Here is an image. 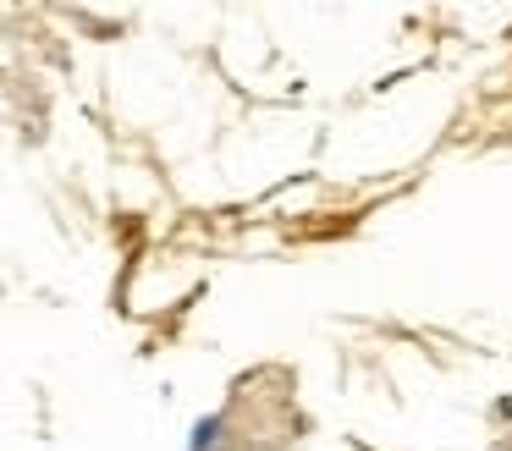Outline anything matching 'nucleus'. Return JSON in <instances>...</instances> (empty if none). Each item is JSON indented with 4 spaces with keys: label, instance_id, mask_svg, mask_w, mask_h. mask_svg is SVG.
Instances as JSON below:
<instances>
[{
    "label": "nucleus",
    "instance_id": "1",
    "mask_svg": "<svg viewBox=\"0 0 512 451\" xmlns=\"http://www.w3.org/2000/svg\"><path fill=\"white\" fill-rule=\"evenodd\" d=\"M215 429H221L215 418H210V424H199V435H193V451H210V446H215Z\"/></svg>",
    "mask_w": 512,
    "mask_h": 451
}]
</instances>
